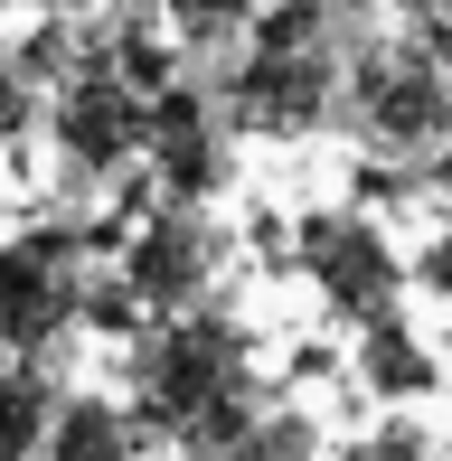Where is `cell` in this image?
<instances>
[{
    "label": "cell",
    "instance_id": "cell-1",
    "mask_svg": "<svg viewBox=\"0 0 452 461\" xmlns=\"http://www.w3.org/2000/svg\"><path fill=\"white\" fill-rule=\"evenodd\" d=\"M255 414H264L255 339H245L226 311L189 302V311L141 321V348H132V424H141V443L236 452Z\"/></svg>",
    "mask_w": 452,
    "mask_h": 461
},
{
    "label": "cell",
    "instance_id": "cell-2",
    "mask_svg": "<svg viewBox=\"0 0 452 461\" xmlns=\"http://www.w3.org/2000/svg\"><path fill=\"white\" fill-rule=\"evenodd\" d=\"M339 113V67H330V0H274L255 10V48L226 76V132L255 141H302Z\"/></svg>",
    "mask_w": 452,
    "mask_h": 461
},
{
    "label": "cell",
    "instance_id": "cell-3",
    "mask_svg": "<svg viewBox=\"0 0 452 461\" xmlns=\"http://www.w3.org/2000/svg\"><path fill=\"white\" fill-rule=\"evenodd\" d=\"M348 122L386 160H434L452 141V67L424 38H377L348 67Z\"/></svg>",
    "mask_w": 452,
    "mask_h": 461
},
{
    "label": "cell",
    "instance_id": "cell-4",
    "mask_svg": "<svg viewBox=\"0 0 452 461\" xmlns=\"http://www.w3.org/2000/svg\"><path fill=\"white\" fill-rule=\"evenodd\" d=\"M293 264L312 274V292L339 321H386L396 292H405V264H396V245H386V226L358 217V207H312V217L293 226Z\"/></svg>",
    "mask_w": 452,
    "mask_h": 461
},
{
    "label": "cell",
    "instance_id": "cell-5",
    "mask_svg": "<svg viewBox=\"0 0 452 461\" xmlns=\"http://www.w3.org/2000/svg\"><path fill=\"white\" fill-rule=\"evenodd\" d=\"M141 132H151V95L95 48L86 67L57 86V160H67L76 179H113V170L141 160Z\"/></svg>",
    "mask_w": 452,
    "mask_h": 461
},
{
    "label": "cell",
    "instance_id": "cell-6",
    "mask_svg": "<svg viewBox=\"0 0 452 461\" xmlns=\"http://www.w3.org/2000/svg\"><path fill=\"white\" fill-rule=\"evenodd\" d=\"M67 255H86V226H38V236L0 245V348H38L48 358L76 330V283Z\"/></svg>",
    "mask_w": 452,
    "mask_h": 461
},
{
    "label": "cell",
    "instance_id": "cell-7",
    "mask_svg": "<svg viewBox=\"0 0 452 461\" xmlns=\"http://www.w3.org/2000/svg\"><path fill=\"white\" fill-rule=\"evenodd\" d=\"M113 264H122V283L141 292V311H189V302H208V274H217V236H208V217H198V198H170V207H141L132 217V236L113 245Z\"/></svg>",
    "mask_w": 452,
    "mask_h": 461
},
{
    "label": "cell",
    "instance_id": "cell-8",
    "mask_svg": "<svg viewBox=\"0 0 452 461\" xmlns=\"http://www.w3.org/2000/svg\"><path fill=\"white\" fill-rule=\"evenodd\" d=\"M141 151H151V188H170V198H217L226 188V141L208 122V104L160 86L151 95V132H141Z\"/></svg>",
    "mask_w": 452,
    "mask_h": 461
},
{
    "label": "cell",
    "instance_id": "cell-9",
    "mask_svg": "<svg viewBox=\"0 0 452 461\" xmlns=\"http://www.w3.org/2000/svg\"><path fill=\"white\" fill-rule=\"evenodd\" d=\"M358 386L386 395V405H415V395L443 386V367H434V348L386 311V321H358Z\"/></svg>",
    "mask_w": 452,
    "mask_h": 461
},
{
    "label": "cell",
    "instance_id": "cell-10",
    "mask_svg": "<svg viewBox=\"0 0 452 461\" xmlns=\"http://www.w3.org/2000/svg\"><path fill=\"white\" fill-rule=\"evenodd\" d=\"M48 452L57 461H122V452H141V424H132V405H113V395H57Z\"/></svg>",
    "mask_w": 452,
    "mask_h": 461
},
{
    "label": "cell",
    "instance_id": "cell-11",
    "mask_svg": "<svg viewBox=\"0 0 452 461\" xmlns=\"http://www.w3.org/2000/svg\"><path fill=\"white\" fill-rule=\"evenodd\" d=\"M48 424H57V376L38 367V348H10V376H0V461L48 452Z\"/></svg>",
    "mask_w": 452,
    "mask_h": 461
},
{
    "label": "cell",
    "instance_id": "cell-12",
    "mask_svg": "<svg viewBox=\"0 0 452 461\" xmlns=\"http://www.w3.org/2000/svg\"><path fill=\"white\" fill-rule=\"evenodd\" d=\"M86 57H95V48H76V29H67V19H38V29L19 38V57H10V67L29 76V86H67Z\"/></svg>",
    "mask_w": 452,
    "mask_h": 461
},
{
    "label": "cell",
    "instance_id": "cell-13",
    "mask_svg": "<svg viewBox=\"0 0 452 461\" xmlns=\"http://www.w3.org/2000/svg\"><path fill=\"white\" fill-rule=\"evenodd\" d=\"M255 10H274V0H160V19L179 38H236V29H255Z\"/></svg>",
    "mask_w": 452,
    "mask_h": 461
},
{
    "label": "cell",
    "instance_id": "cell-14",
    "mask_svg": "<svg viewBox=\"0 0 452 461\" xmlns=\"http://www.w3.org/2000/svg\"><path fill=\"white\" fill-rule=\"evenodd\" d=\"M293 452H321V424L274 414V405H264L255 424H245V443H236V461H293Z\"/></svg>",
    "mask_w": 452,
    "mask_h": 461
},
{
    "label": "cell",
    "instance_id": "cell-15",
    "mask_svg": "<svg viewBox=\"0 0 452 461\" xmlns=\"http://www.w3.org/2000/svg\"><path fill=\"white\" fill-rule=\"evenodd\" d=\"M104 57H113L122 76H132L141 95H160V86H170V38H151V19H132V29H122Z\"/></svg>",
    "mask_w": 452,
    "mask_h": 461
},
{
    "label": "cell",
    "instance_id": "cell-16",
    "mask_svg": "<svg viewBox=\"0 0 452 461\" xmlns=\"http://www.w3.org/2000/svg\"><path fill=\"white\" fill-rule=\"evenodd\" d=\"M29 95H38L29 76H19V67H0V151H10V141L29 132Z\"/></svg>",
    "mask_w": 452,
    "mask_h": 461
},
{
    "label": "cell",
    "instance_id": "cell-17",
    "mask_svg": "<svg viewBox=\"0 0 452 461\" xmlns=\"http://www.w3.org/2000/svg\"><path fill=\"white\" fill-rule=\"evenodd\" d=\"M358 452H386V461H424V452H434V433H424V424H377Z\"/></svg>",
    "mask_w": 452,
    "mask_h": 461
},
{
    "label": "cell",
    "instance_id": "cell-18",
    "mask_svg": "<svg viewBox=\"0 0 452 461\" xmlns=\"http://www.w3.org/2000/svg\"><path fill=\"white\" fill-rule=\"evenodd\" d=\"M415 274H424V292H434V302L452 311V226H443L434 245H424V264H415Z\"/></svg>",
    "mask_w": 452,
    "mask_h": 461
},
{
    "label": "cell",
    "instance_id": "cell-19",
    "mask_svg": "<svg viewBox=\"0 0 452 461\" xmlns=\"http://www.w3.org/2000/svg\"><path fill=\"white\" fill-rule=\"evenodd\" d=\"M0 10H10V0H0Z\"/></svg>",
    "mask_w": 452,
    "mask_h": 461
}]
</instances>
